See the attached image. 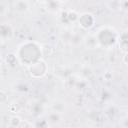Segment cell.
Masks as SVG:
<instances>
[{
	"label": "cell",
	"mask_w": 128,
	"mask_h": 128,
	"mask_svg": "<svg viewBox=\"0 0 128 128\" xmlns=\"http://www.w3.org/2000/svg\"><path fill=\"white\" fill-rule=\"evenodd\" d=\"M48 121L50 123H53V124H57L60 122V115L58 112H53L49 115L48 117Z\"/></svg>",
	"instance_id": "obj_4"
},
{
	"label": "cell",
	"mask_w": 128,
	"mask_h": 128,
	"mask_svg": "<svg viewBox=\"0 0 128 128\" xmlns=\"http://www.w3.org/2000/svg\"><path fill=\"white\" fill-rule=\"evenodd\" d=\"M0 65H1V57H0Z\"/></svg>",
	"instance_id": "obj_5"
},
{
	"label": "cell",
	"mask_w": 128,
	"mask_h": 128,
	"mask_svg": "<svg viewBox=\"0 0 128 128\" xmlns=\"http://www.w3.org/2000/svg\"><path fill=\"white\" fill-rule=\"evenodd\" d=\"M15 9L18 11H27L29 8V3L26 1H17L14 3Z\"/></svg>",
	"instance_id": "obj_2"
},
{
	"label": "cell",
	"mask_w": 128,
	"mask_h": 128,
	"mask_svg": "<svg viewBox=\"0 0 128 128\" xmlns=\"http://www.w3.org/2000/svg\"><path fill=\"white\" fill-rule=\"evenodd\" d=\"M94 22H95V18L90 13H83L79 17V24L84 29H88V28L92 27L94 25Z\"/></svg>",
	"instance_id": "obj_1"
},
{
	"label": "cell",
	"mask_w": 128,
	"mask_h": 128,
	"mask_svg": "<svg viewBox=\"0 0 128 128\" xmlns=\"http://www.w3.org/2000/svg\"><path fill=\"white\" fill-rule=\"evenodd\" d=\"M11 34H12V29H11V27H10L8 24L6 25V30H4L3 25H0V37H1V38L5 39V38H7L9 35H11Z\"/></svg>",
	"instance_id": "obj_3"
}]
</instances>
